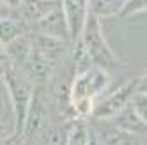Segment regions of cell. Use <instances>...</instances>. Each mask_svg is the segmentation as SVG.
Instances as JSON below:
<instances>
[{
  "label": "cell",
  "instance_id": "52a82bcc",
  "mask_svg": "<svg viewBox=\"0 0 147 145\" xmlns=\"http://www.w3.org/2000/svg\"><path fill=\"white\" fill-rule=\"evenodd\" d=\"M36 32L45 34V36H51V37H59V39H64V41H69L67 23H66L64 13H62L60 2L51 9L50 13H46L43 18H39L37 21H36ZM69 43H71V41H69Z\"/></svg>",
  "mask_w": 147,
  "mask_h": 145
},
{
  "label": "cell",
  "instance_id": "4fadbf2b",
  "mask_svg": "<svg viewBox=\"0 0 147 145\" xmlns=\"http://www.w3.org/2000/svg\"><path fill=\"white\" fill-rule=\"evenodd\" d=\"M60 0H23V4L20 5L23 11V16L30 21H37L39 18H43L46 13H50Z\"/></svg>",
  "mask_w": 147,
  "mask_h": 145
},
{
  "label": "cell",
  "instance_id": "6da1fadb",
  "mask_svg": "<svg viewBox=\"0 0 147 145\" xmlns=\"http://www.w3.org/2000/svg\"><path fill=\"white\" fill-rule=\"evenodd\" d=\"M110 75L107 69L92 66L87 71L75 72L71 80V108L75 117L87 119L92 115L94 103L107 90Z\"/></svg>",
  "mask_w": 147,
  "mask_h": 145
},
{
  "label": "cell",
  "instance_id": "8fae6325",
  "mask_svg": "<svg viewBox=\"0 0 147 145\" xmlns=\"http://www.w3.org/2000/svg\"><path fill=\"white\" fill-rule=\"evenodd\" d=\"M30 53H32V39H30L28 36H25V34L18 36L16 39L11 41V43L5 44L7 60L13 62V64L18 66V67H22L25 64Z\"/></svg>",
  "mask_w": 147,
  "mask_h": 145
},
{
  "label": "cell",
  "instance_id": "7a4b0ae2",
  "mask_svg": "<svg viewBox=\"0 0 147 145\" xmlns=\"http://www.w3.org/2000/svg\"><path fill=\"white\" fill-rule=\"evenodd\" d=\"M2 81L5 85L7 99L13 108V120H14V133H22L25 113L28 108L30 97H32L34 83L23 72L22 67L14 66L13 62H4L2 64Z\"/></svg>",
  "mask_w": 147,
  "mask_h": 145
},
{
  "label": "cell",
  "instance_id": "5bb4252c",
  "mask_svg": "<svg viewBox=\"0 0 147 145\" xmlns=\"http://www.w3.org/2000/svg\"><path fill=\"white\" fill-rule=\"evenodd\" d=\"M71 64H73V69L75 72H82V71H87L90 69L94 64L90 60V55L85 48L82 41V36L75 41H71Z\"/></svg>",
  "mask_w": 147,
  "mask_h": 145
},
{
  "label": "cell",
  "instance_id": "603a6c76",
  "mask_svg": "<svg viewBox=\"0 0 147 145\" xmlns=\"http://www.w3.org/2000/svg\"><path fill=\"white\" fill-rule=\"evenodd\" d=\"M2 2H4L5 5H9V7L16 9V7H20V5L23 4V0H2Z\"/></svg>",
  "mask_w": 147,
  "mask_h": 145
},
{
  "label": "cell",
  "instance_id": "ac0fdd59",
  "mask_svg": "<svg viewBox=\"0 0 147 145\" xmlns=\"http://www.w3.org/2000/svg\"><path fill=\"white\" fill-rule=\"evenodd\" d=\"M129 105L136 111V115L147 124V92H135Z\"/></svg>",
  "mask_w": 147,
  "mask_h": 145
},
{
  "label": "cell",
  "instance_id": "9a60e30c",
  "mask_svg": "<svg viewBox=\"0 0 147 145\" xmlns=\"http://www.w3.org/2000/svg\"><path fill=\"white\" fill-rule=\"evenodd\" d=\"M89 140V124L85 119H71L67 122V136L66 145H87Z\"/></svg>",
  "mask_w": 147,
  "mask_h": 145
},
{
  "label": "cell",
  "instance_id": "7c38bea8",
  "mask_svg": "<svg viewBox=\"0 0 147 145\" xmlns=\"http://www.w3.org/2000/svg\"><path fill=\"white\" fill-rule=\"evenodd\" d=\"M124 4H126V0H87L89 13L98 16L99 19L119 16Z\"/></svg>",
  "mask_w": 147,
  "mask_h": 145
},
{
  "label": "cell",
  "instance_id": "ffe728a7",
  "mask_svg": "<svg viewBox=\"0 0 147 145\" xmlns=\"http://www.w3.org/2000/svg\"><path fill=\"white\" fill-rule=\"evenodd\" d=\"M0 145H27L22 133H11L9 136H0Z\"/></svg>",
  "mask_w": 147,
  "mask_h": 145
},
{
  "label": "cell",
  "instance_id": "5b68a950",
  "mask_svg": "<svg viewBox=\"0 0 147 145\" xmlns=\"http://www.w3.org/2000/svg\"><path fill=\"white\" fill-rule=\"evenodd\" d=\"M135 92H136V78H131L126 83H122L119 89H115L110 96L94 103L90 117L94 120H108L115 117L122 108H126L131 103Z\"/></svg>",
  "mask_w": 147,
  "mask_h": 145
},
{
  "label": "cell",
  "instance_id": "2e32d148",
  "mask_svg": "<svg viewBox=\"0 0 147 145\" xmlns=\"http://www.w3.org/2000/svg\"><path fill=\"white\" fill-rule=\"evenodd\" d=\"M66 136H67V124L66 128L45 124V128L37 133L39 145H66Z\"/></svg>",
  "mask_w": 147,
  "mask_h": 145
},
{
  "label": "cell",
  "instance_id": "9c48e42d",
  "mask_svg": "<svg viewBox=\"0 0 147 145\" xmlns=\"http://www.w3.org/2000/svg\"><path fill=\"white\" fill-rule=\"evenodd\" d=\"M113 126H117L119 129H122V131H126V133H131V134H144V133H147V124L136 115V111L133 110V106L131 105H128L126 108H122L115 117H112V119H108Z\"/></svg>",
  "mask_w": 147,
  "mask_h": 145
},
{
  "label": "cell",
  "instance_id": "277c9868",
  "mask_svg": "<svg viewBox=\"0 0 147 145\" xmlns=\"http://www.w3.org/2000/svg\"><path fill=\"white\" fill-rule=\"evenodd\" d=\"M48 119V90L46 85H34L32 97H30L28 108L25 113L23 120V129L22 136L28 143L30 140H34L37 136V133L45 128Z\"/></svg>",
  "mask_w": 147,
  "mask_h": 145
},
{
  "label": "cell",
  "instance_id": "ba28073f",
  "mask_svg": "<svg viewBox=\"0 0 147 145\" xmlns=\"http://www.w3.org/2000/svg\"><path fill=\"white\" fill-rule=\"evenodd\" d=\"M30 39H32L34 50L39 55H43L48 62H51V64L59 62L67 53V48H69V41L51 37V36H45V34H39V32H36V36L30 37Z\"/></svg>",
  "mask_w": 147,
  "mask_h": 145
},
{
  "label": "cell",
  "instance_id": "3957f363",
  "mask_svg": "<svg viewBox=\"0 0 147 145\" xmlns=\"http://www.w3.org/2000/svg\"><path fill=\"white\" fill-rule=\"evenodd\" d=\"M82 41L89 51L94 66L108 71V69H113L119 64L117 57H115V53L112 51L108 41H107V36L103 32L101 19L98 16L90 14V13L87 14L85 25H83V30H82Z\"/></svg>",
  "mask_w": 147,
  "mask_h": 145
},
{
  "label": "cell",
  "instance_id": "cb8c5ba5",
  "mask_svg": "<svg viewBox=\"0 0 147 145\" xmlns=\"http://www.w3.org/2000/svg\"><path fill=\"white\" fill-rule=\"evenodd\" d=\"M0 80H2V64H0Z\"/></svg>",
  "mask_w": 147,
  "mask_h": 145
},
{
  "label": "cell",
  "instance_id": "7402d4cb",
  "mask_svg": "<svg viewBox=\"0 0 147 145\" xmlns=\"http://www.w3.org/2000/svg\"><path fill=\"white\" fill-rule=\"evenodd\" d=\"M87 145H101L98 133L94 131V128H90V126H89V140H87Z\"/></svg>",
  "mask_w": 147,
  "mask_h": 145
},
{
  "label": "cell",
  "instance_id": "d6986e66",
  "mask_svg": "<svg viewBox=\"0 0 147 145\" xmlns=\"http://www.w3.org/2000/svg\"><path fill=\"white\" fill-rule=\"evenodd\" d=\"M147 11V0H126V4L121 11V18H129Z\"/></svg>",
  "mask_w": 147,
  "mask_h": 145
},
{
  "label": "cell",
  "instance_id": "30bf717a",
  "mask_svg": "<svg viewBox=\"0 0 147 145\" xmlns=\"http://www.w3.org/2000/svg\"><path fill=\"white\" fill-rule=\"evenodd\" d=\"M105 126L103 128H94V131L98 133L99 136V142L101 145H138L136 143V134H131V133H126L122 129H119L117 126L113 124H107V120H103Z\"/></svg>",
  "mask_w": 147,
  "mask_h": 145
},
{
  "label": "cell",
  "instance_id": "8992f818",
  "mask_svg": "<svg viewBox=\"0 0 147 145\" xmlns=\"http://www.w3.org/2000/svg\"><path fill=\"white\" fill-rule=\"evenodd\" d=\"M60 7L67 23L69 41H75L82 36L83 25H85V19L89 14L87 0H60Z\"/></svg>",
  "mask_w": 147,
  "mask_h": 145
},
{
  "label": "cell",
  "instance_id": "e0dca14e",
  "mask_svg": "<svg viewBox=\"0 0 147 145\" xmlns=\"http://www.w3.org/2000/svg\"><path fill=\"white\" fill-rule=\"evenodd\" d=\"M23 34V25L13 18H0V43L4 46Z\"/></svg>",
  "mask_w": 147,
  "mask_h": 145
},
{
  "label": "cell",
  "instance_id": "44dd1931",
  "mask_svg": "<svg viewBox=\"0 0 147 145\" xmlns=\"http://www.w3.org/2000/svg\"><path fill=\"white\" fill-rule=\"evenodd\" d=\"M136 92H147V71L136 78Z\"/></svg>",
  "mask_w": 147,
  "mask_h": 145
}]
</instances>
